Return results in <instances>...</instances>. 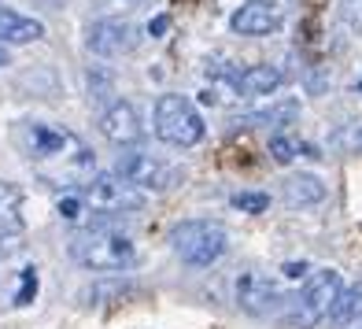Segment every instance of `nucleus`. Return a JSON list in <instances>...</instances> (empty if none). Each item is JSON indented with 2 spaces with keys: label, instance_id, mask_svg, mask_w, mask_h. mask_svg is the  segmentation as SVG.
<instances>
[{
  "label": "nucleus",
  "instance_id": "423d86ee",
  "mask_svg": "<svg viewBox=\"0 0 362 329\" xmlns=\"http://www.w3.org/2000/svg\"><path fill=\"white\" fill-rule=\"evenodd\" d=\"M207 134V126L200 119V111H196L185 96H159L156 100V137L159 141H167L174 148H192V144H200Z\"/></svg>",
  "mask_w": 362,
  "mask_h": 329
},
{
  "label": "nucleus",
  "instance_id": "f3484780",
  "mask_svg": "<svg viewBox=\"0 0 362 329\" xmlns=\"http://www.w3.org/2000/svg\"><path fill=\"white\" fill-rule=\"evenodd\" d=\"M358 318H362V285H351V289H344V296H340V304L333 307L329 322H333L337 329H348Z\"/></svg>",
  "mask_w": 362,
  "mask_h": 329
},
{
  "label": "nucleus",
  "instance_id": "4be33fe9",
  "mask_svg": "<svg viewBox=\"0 0 362 329\" xmlns=\"http://www.w3.org/2000/svg\"><path fill=\"white\" fill-rule=\"evenodd\" d=\"M81 211H86V200H81V196H63V200H59V215L67 222H78Z\"/></svg>",
  "mask_w": 362,
  "mask_h": 329
},
{
  "label": "nucleus",
  "instance_id": "0eeeda50",
  "mask_svg": "<svg viewBox=\"0 0 362 329\" xmlns=\"http://www.w3.org/2000/svg\"><path fill=\"white\" fill-rule=\"evenodd\" d=\"M81 200H86L96 215H122V211H141L144 196L119 174H93L81 185Z\"/></svg>",
  "mask_w": 362,
  "mask_h": 329
},
{
  "label": "nucleus",
  "instance_id": "dca6fc26",
  "mask_svg": "<svg viewBox=\"0 0 362 329\" xmlns=\"http://www.w3.org/2000/svg\"><path fill=\"white\" fill-rule=\"evenodd\" d=\"M296 115H300V104H296V100H281V104H274L267 111L244 115V119H237V126H285V122L296 119Z\"/></svg>",
  "mask_w": 362,
  "mask_h": 329
},
{
  "label": "nucleus",
  "instance_id": "6ab92c4d",
  "mask_svg": "<svg viewBox=\"0 0 362 329\" xmlns=\"http://www.w3.org/2000/svg\"><path fill=\"white\" fill-rule=\"evenodd\" d=\"M233 207L237 211H248V215H262L270 207V196L267 192H237L233 196Z\"/></svg>",
  "mask_w": 362,
  "mask_h": 329
},
{
  "label": "nucleus",
  "instance_id": "2eb2a0df",
  "mask_svg": "<svg viewBox=\"0 0 362 329\" xmlns=\"http://www.w3.org/2000/svg\"><path fill=\"white\" fill-rule=\"evenodd\" d=\"M23 192L11 182H0V233H19L23 229Z\"/></svg>",
  "mask_w": 362,
  "mask_h": 329
},
{
  "label": "nucleus",
  "instance_id": "aec40b11",
  "mask_svg": "<svg viewBox=\"0 0 362 329\" xmlns=\"http://www.w3.org/2000/svg\"><path fill=\"white\" fill-rule=\"evenodd\" d=\"M333 148H340V152H362V126H348L340 134H333Z\"/></svg>",
  "mask_w": 362,
  "mask_h": 329
},
{
  "label": "nucleus",
  "instance_id": "ddd939ff",
  "mask_svg": "<svg viewBox=\"0 0 362 329\" xmlns=\"http://www.w3.org/2000/svg\"><path fill=\"white\" fill-rule=\"evenodd\" d=\"M45 37V23L30 19V15H19L11 8H0V41L4 45H30Z\"/></svg>",
  "mask_w": 362,
  "mask_h": 329
},
{
  "label": "nucleus",
  "instance_id": "9b49d317",
  "mask_svg": "<svg viewBox=\"0 0 362 329\" xmlns=\"http://www.w3.org/2000/svg\"><path fill=\"white\" fill-rule=\"evenodd\" d=\"M237 304L248 311V315H270V311L281 304V292H277V285L267 274L248 270V274L237 277Z\"/></svg>",
  "mask_w": 362,
  "mask_h": 329
},
{
  "label": "nucleus",
  "instance_id": "7ed1b4c3",
  "mask_svg": "<svg viewBox=\"0 0 362 329\" xmlns=\"http://www.w3.org/2000/svg\"><path fill=\"white\" fill-rule=\"evenodd\" d=\"M170 248L181 262L204 270V267H215V262L226 255L229 233L215 219H185V222H177L170 229Z\"/></svg>",
  "mask_w": 362,
  "mask_h": 329
},
{
  "label": "nucleus",
  "instance_id": "412c9836",
  "mask_svg": "<svg viewBox=\"0 0 362 329\" xmlns=\"http://www.w3.org/2000/svg\"><path fill=\"white\" fill-rule=\"evenodd\" d=\"M30 296H37V270H34V267H26V270H23V289H19V296H15V304L26 307V304H30Z\"/></svg>",
  "mask_w": 362,
  "mask_h": 329
},
{
  "label": "nucleus",
  "instance_id": "bb28decb",
  "mask_svg": "<svg viewBox=\"0 0 362 329\" xmlns=\"http://www.w3.org/2000/svg\"><path fill=\"white\" fill-rule=\"evenodd\" d=\"M111 4H137V0H111Z\"/></svg>",
  "mask_w": 362,
  "mask_h": 329
},
{
  "label": "nucleus",
  "instance_id": "a878e982",
  "mask_svg": "<svg viewBox=\"0 0 362 329\" xmlns=\"http://www.w3.org/2000/svg\"><path fill=\"white\" fill-rule=\"evenodd\" d=\"M0 67H8V48L0 45Z\"/></svg>",
  "mask_w": 362,
  "mask_h": 329
},
{
  "label": "nucleus",
  "instance_id": "cd10ccee",
  "mask_svg": "<svg viewBox=\"0 0 362 329\" xmlns=\"http://www.w3.org/2000/svg\"><path fill=\"white\" fill-rule=\"evenodd\" d=\"M358 329H362V325H358Z\"/></svg>",
  "mask_w": 362,
  "mask_h": 329
},
{
  "label": "nucleus",
  "instance_id": "a211bd4d",
  "mask_svg": "<svg viewBox=\"0 0 362 329\" xmlns=\"http://www.w3.org/2000/svg\"><path fill=\"white\" fill-rule=\"evenodd\" d=\"M300 152H303V144H296L292 137H285V134H274V137H270V156H274L277 163H292Z\"/></svg>",
  "mask_w": 362,
  "mask_h": 329
},
{
  "label": "nucleus",
  "instance_id": "39448f33",
  "mask_svg": "<svg viewBox=\"0 0 362 329\" xmlns=\"http://www.w3.org/2000/svg\"><path fill=\"white\" fill-rule=\"evenodd\" d=\"M115 174L144 192H167V189L181 185V178H185L181 167H174V163L159 159L152 152H141V148H122L119 159H115Z\"/></svg>",
  "mask_w": 362,
  "mask_h": 329
},
{
  "label": "nucleus",
  "instance_id": "6e6552de",
  "mask_svg": "<svg viewBox=\"0 0 362 329\" xmlns=\"http://www.w3.org/2000/svg\"><path fill=\"white\" fill-rule=\"evenodd\" d=\"M86 48L100 59H119L137 48V26L126 19H96L86 34Z\"/></svg>",
  "mask_w": 362,
  "mask_h": 329
},
{
  "label": "nucleus",
  "instance_id": "393cba45",
  "mask_svg": "<svg viewBox=\"0 0 362 329\" xmlns=\"http://www.w3.org/2000/svg\"><path fill=\"white\" fill-rule=\"evenodd\" d=\"M303 270H307V267H303V262H288V267H285V274H288V277H300Z\"/></svg>",
  "mask_w": 362,
  "mask_h": 329
},
{
  "label": "nucleus",
  "instance_id": "5701e85b",
  "mask_svg": "<svg viewBox=\"0 0 362 329\" xmlns=\"http://www.w3.org/2000/svg\"><path fill=\"white\" fill-rule=\"evenodd\" d=\"M167 26H170L167 15H156V19L148 23V34H152V37H163V34H167Z\"/></svg>",
  "mask_w": 362,
  "mask_h": 329
},
{
  "label": "nucleus",
  "instance_id": "4468645a",
  "mask_svg": "<svg viewBox=\"0 0 362 329\" xmlns=\"http://www.w3.org/2000/svg\"><path fill=\"white\" fill-rule=\"evenodd\" d=\"M281 196H285L288 207H315V204L325 200V185L315 174H292V178H285Z\"/></svg>",
  "mask_w": 362,
  "mask_h": 329
},
{
  "label": "nucleus",
  "instance_id": "9d476101",
  "mask_svg": "<svg viewBox=\"0 0 362 329\" xmlns=\"http://www.w3.org/2000/svg\"><path fill=\"white\" fill-rule=\"evenodd\" d=\"M96 126H100V134L111 141V144H119V148H129V144H137L141 141V115L134 104H126V100H115L111 108H104L100 115H96Z\"/></svg>",
  "mask_w": 362,
  "mask_h": 329
},
{
  "label": "nucleus",
  "instance_id": "f257e3e1",
  "mask_svg": "<svg viewBox=\"0 0 362 329\" xmlns=\"http://www.w3.org/2000/svg\"><path fill=\"white\" fill-rule=\"evenodd\" d=\"M26 152H30V159H37V163H63V178H67V182L74 178V182L86 185L93 178L89 174L93 171L89 148L63 126H48V122L26 126Z\"/></svg>",
  "mask_w": 362,
  "mask_h": 329
},
{
  "label": "nucleus",
  "instance_id": "f03ea898",
  "mask_svg": "<svg viewBox=\"0 0 362 329\" xmlns=\"http://www.w3.org/2000/svg\"><path fill=\"white\" fill-rule=\"evenodd\" d=\"M67 252L78 267L86 270H129L137 262V248L126 233L111 226H89L78 229V233L67 241Z\"/></svg>",
  "mask_w": 362,
  "mask_h": 329
},
{
  "label": "nucleus",
  "instance_id": "1a4fd4ad",
  "mask_svg": "<svg viewBox=\"0 0 362 329\" xmlns=\"http://www.w3.org/2000/svg\"><path fill=\"white\" fill-rule=\"evenodd\" d=\"M281 19H285L281 0H244V4L233 11L229 26L244 37H267L281 26Z\"/></svg>",
  "mask_w": 362,
  "mask_h": 329
},
{
  "label": "nucleus",
  "instance_id": "b1692460",
  "mask_svg": "<svg viewBox=\"0 0 362 329\" xmlns=\"http://www.w3.org/2000/svg\"><path fill=\"white\" fill-rule=\"evenodd\" d=\"M37 4H45V8H52V11H63L71 4V0H37Z\"/></svg>",
  "mask_w": 362,
  "mask_h": 329
},
{
  "label": "nucleus",
  "instance_id": "20e7f679",
  "mask_svg": "<svg viewBox=\"0 0 362 329\" xmlns=\"http://www.w3.org/2000/svg\"><path fill=\"white\" fill-rule=\"evenodd\" d=\"M340 296H344V277L337 270H329V267L315 270L303 282V289L292 296L285 322L292 329H315L318 322H325L329 315H333V307L340 304Z\"/></svg>",
  "mask_w": 362,
  "mask_h": 329
},
{
  "label": "nucleus",
  "instance_id": "f8f14e48",
  "mask_svg": "<svg viewBox=\"0 0 362 329\" xmlns=\"http://www.w3.org/2000/svg\"><path fill=\"white\" fill-rule=\"evenodd\" d=\"M281 81H285V74L277 71L274 63H255V67H244L237 74H229V86L237 89V96H270Z\"/></svg>",
  "mask_w": 362,
  "mask_h": 329
}]
</instances>
